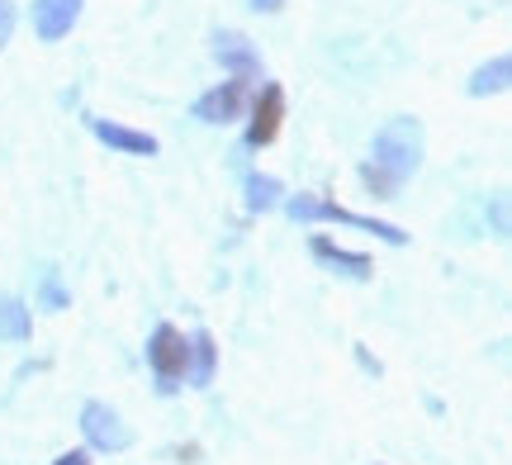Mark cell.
I'll return each mask as SVG.
<instances>
[{
    "instance_id": "cell-1",
    "label": "cell",
    "mask_w": 512,
    "mask_h": 465,
    "mask_svg": "<svg viewBox=\"0 0 512 465\" xmlns=\"http://www.w3.org/2000/svg\"><path fill=\"white\" fill-rule=\"evenodd\" d=\"M422 162V129L418 119H389L375 133V162L361 167V181L375 190V200H394V190L418 171Z\"/></svg>"
},
{
    "instance_id": "cell-2",
    "label": "cell",
    "mask_w": 512,
    "mask_h": 465,
    "mask_svg": "<svg viewBox=\"0 0 512 465\" xmlns=\"http://www.w3.org/2000/svg\"><path fill=\"white\" fill-rule=\"evenodd\" d=\"M147 361H152V371H157V390L162 394H176L185 380V366H190V342H185L171 323H162L152 342H147Z\"/></svg>"
},
{
    "instance_id": "cell-3",
    "label": "cell",
    "mask_w": 512,
    "mask_h": 465,
    "mask_svg": "<svg viewBox=\"0 0 512 465\" xmlns=\"http://www.w3.org/2000/svg\"><path fill=\"white\" fill-rule=\"evenodd\" d=\"M290 214H294V219H332V224L366 228V233H375V238H384V242H394V247H403V242H408V233H403V228L380 224V219H361V214H351V209H342V205H328V200H313V195L290 200Z\"/></svg>"
},
{
    "instance_id": "cell-4",
    "label": "cell",
    "mask_w": 512,
    "mask_h": 465,
    "mask_svg": "<svg viewBox=\"0 0 512 465\" xmlns=\"http://www.w3.org/2000/svg\"><path fill=\"white\" fill-rule=\"evenodd\" d=\"M81 432H86V442L100 451H124L128 442H133L110 404H86V409H81Z\"/></svg>"
},
{
    "instance_id": "cell-5",
    "label": "cell",
    "mask_w": 512,
    "mask_h": 465,
    "mask_svg": "<svg viewBox=\"0 0 512 465\" xmlns=\"http://www.w3.org/2000/svg\"><path fill=\"white\" fill-rule=\"evenodd\" d=\"M242 105H247V81H223L219 91H209L195 100V119L204 124H228V119H238Z\"/></svg>"
},
{
    "instance_id": "cell-6",
    "label": "cell",
    "mask_w": 512,
    "mask_h": 465,
    "mask_svg": "<svg viewBox=\"0 0 512 465\" xmlns=\"http://www.w3.org/2000/svg\"><path fill=\"white\" fill-rule=\"evenodd\" d=\"M280 119H285V91L280 86H261V100H256V114H252V129H247V143L252 148H266L275 133H280Z\"/></svg>"
},
{
    "instance_id": "cell-7",
    "label": "cell",
    "mask_w": 512,
    "mask_h": 465,
    "mask_svg": "<svg viewBox=\"0 0 512 465\" xmlns=\"http://www.w3.org/2000/svg\"><path fill=\"white\" fill-rule=\"evenodd\" d=\"M76 19H81V0H34V29L43 43H57L62 34H72Z\"/></svg>"
},
{
    "instance_id": "cell-8",
    "label": "cell",
    "mask_w": 512,
    "mask_h": 465,
    "mask_svg": "<svg viewBox=\"0 0 512 465\" xmlns=\"http://www.w3.org/2000/svg\"><path fill=\"white\" fill-rule=\"evenodd\" d=\"M91 124V133L100 138V143H110V148L119 152H138V157H152L157 152V138L152 133H138V129H124V124H110V119H86Z\"/></svg>"
},
{
    "instance_id": "cell-9",
    "label": "cell",
    "mask_w": 512,
    "mask_h": 465,
    "mask_svg": "<svg viewBox=\"0 0 512 465\" xmlns=\"http://www.w3.org/2000/svg\"><path fill=\"white\" fill-rule=\"evenodd\" d=\"M214 53H219L223 67H233V72H238V81H252V76L261 72V57L247 48V38L242 34H219L214 38Z\"/></svg>"
},
{
    "instance_id": "cell-10",
    "label": "cell",
    "mask_w": 512,
    "mask_h": 465,
    "mask_svg": "<svg viewBox=\"0 0 512 465\" xmlns=\"http://www.w3.org/2000/svg\"><path fill=\"white\" fill-rule=\"evenodd\" d=\"M309 247L318 261H328V266L347 271V276H356V280L370 276V257H361V252H347V247H337V242H328V238H313Z\"/></svg>"
},
{
    "instance_id": "cell-11",
    "label": "cell",
    "mask_w": 512,
    "mask_h": 465,
    "mask_svg": "<svg viewBox=\"0 0 512 465\" xmlns=\"http://www.w3.org/2000/svg\"><path fill=\"white\" fill-rule=\"evenodd\" d=\"M508 72H512V62H508V57H494L489 67H479V72H475V81H470V95L503 91V86H508Z\"/></svg>"
},
{
    "instance_id": "cell-12",
    "label": "cell",
    "mask_w": 512,
    "mask_h": 465,
    "mask_svg": "<svg viewBox=\"0 0 512 465\" xmlns=\"http://www.w3.org/2000/svg\"><path fill=\"white\" fill-rule=\"evenodd\" d=\"M190 356H195V385H209V380H214V337H209V333H195V342H190Z\"/></svg>"
},
{
    "instance_id": "cell-13",
    "label": "cell",
    "mask_w": 512,
    "mask_h": 465,
    "mask_svg": "<svg viewBox=\"0 0 512 465\" xmlns=\"http://www.w3.org/2000/svg\"><path fill=\"white\" fill-rule=\"evenodd\" d=\"M0 333L5 337H29V314H24V304H15V299L0 304Z\"/></svg>"
},
{
    "instance_id": "cell-14",
    "label": "cell",
    "mask_w": 512,
    "mask_h": 465,
    "mask_svg": "<svg viewBox=\"0 0 512 465\" xmlns=\"http://www.w3.org/2000/svg\"><path fill=\"white\" fill-rule=\"evenodd\" d=\"M275 195H280V181H271V176H252L247 181V205L252 209H271Z\"/></svg>"
},
{
    "instance_id": "cell-15",
    "label": "cell",
    "mask_w": 512,
    "mask_h": 465,
    "mask_svg": "<svg viewBox=\"0 0 512 465\" xmlns=\"http://www.w3.org/2000/svg\"><path fill=\"white\" fill-rule=\"evenodd\" d=\"M10 29H15V10H10V0H0V48L10 43Z\"/></svg>"
},
{
    "instance_id": "cell-16",
    "label": "cell",
    "mask_w": 512,
    "mask_h": 465,
    "mask_svg": "<svg viewBox=\"0 0 512 465\" xmlns=\"http://www.w3.org/2000/svg\"><path fill=\"white\" fill-rule=\"evenodd\" d=\"M53 465H91V461H86V451H67V456H57Z\"/></svg>"
},
{
    "instance_id": "cell-17",
    "label": "cell",
    "mask_w": 512,
    "mask_h": 465,
    "mask_svg": "<svg viewBox=\"0 0 512 465\" xmlns=\"http://www.w3.org/2000/svg\"><path fill=\"white\" fill-rule=\"evenodd\" d=\"M256 10H280V5H285V0H252Z\"/></svg>"
}]
</instances>
